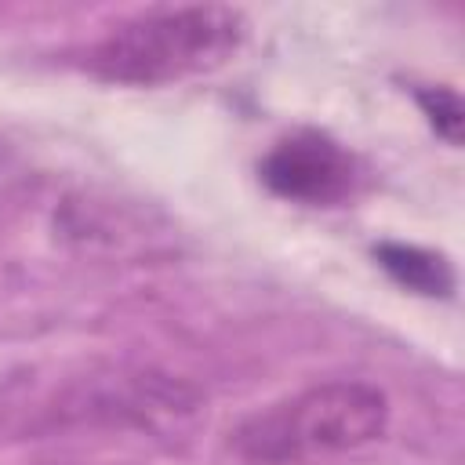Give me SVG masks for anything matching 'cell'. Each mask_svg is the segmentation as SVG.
<instances>
[{
    "label": "cell",
    "mask_w": 465,
    "mask_h": 465,
    "mask_svg": "<svg viewBox=\"0 0 465 465\" xmlns=\"http://www.w3.org/2000/svg\"><path fill=\"white\" fill-rule=\"evenodd\" d=\"M243 15L222 4L160 7L109 29L87 54V65L116 84H171L222 65L243 40Z\"/></svg>",
    "instance_id": "cell-1"
},
{
    "label": "cell",
    "mask_w": 465,
    "mask_h": 465,
    "mask_svg": "<svg viewBox=\"0 0 465 465\" xmlns=\"http://www.w3.org/2000/svg\"><path fill=\"white\" fill-rule=\"evenodd\" d=\"M389 400L367 381H323L251 414L232 447L254 465H287L312 454L352 450L385 432Z\"/></svg>",
    "instance_id": "cell-2"
},
{
    "label": "cell",
    "mask_w": 465,
    "mask_h": 465,
    "mask_svg": "<svg viewBox=\"0 0 465 465\" xmlns=\"http://www.w3.org/2000/svg\"><path fill=\"white\" fill-rule=\"evenodd\" d=\"M262 182L298 203H338L356 182L352 156L320 131H298L269 149L262 160Z\"/></svg>",
    "instance_id": "cell-3"
},
{
    "label": "cell",
    "mask_w": 465,
    "mask_h": 465,
    "mask_svg": "<svg viewBox=\"0 0 465 465\" xmlns=\"http://www.w3.org/2000/svg\"><path fill=\"white\" fill-rule=\"evenodd\" d=\"M374 258L407 291L436 298V294H450V287H454V272H450L447 258L432 254L425 247H414V243H378Z\"/></svg>",
    "instance_id": "cell-4"
},
{
    "label": "cell",
    "mask_w": 465,
    "mask_h": 465,
    "mask_svg": "<svg viewBox=\"0 0 465 465\" xmlns=\"http://www.w3.org/2000/svg\"><path fill=\"white\" fill-rule=\"evenodd\" d=\"M418 102L425 109V116L432 120V127L450 142L458 145L461 142V102L450 87H429V91H418Z\"/></svg>",
    "instance_id": "cell-5"
}]
</instances>
